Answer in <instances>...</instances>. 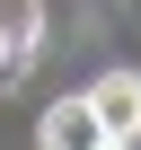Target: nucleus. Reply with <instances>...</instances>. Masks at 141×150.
Returning a JSON list of instances; mask_svg holds the SVG:
<instances>
[{"instance_id":"obj_1","label":"nucleus","mask_w":141,"mask_h":150,"mask_svg":"<svg viewBox=\"0 0 141 150\" xmlns=\"http://www.w3.org/2000/svg\"><path fill=\"white\" fill-rule=\"evenodd\" d=\"M80 97H88V115H97L106 141H123V150L141 141V71H106V80H88Z\"/></svg>"},{"instance_id":"obj_2","label":"nucleus","mask_w":141,"mask_h":150,"mask_svg":"<svg viewBox=\"0 0 141 150\" xmlns=\"http://www.w3.org/2000/svg\"><path fill=\"white\" fill-rule=\"evenodd\" d=\"M35 141H44V150H106V132H97L88 97H53V106H44V124H35Z\"/></svg>"},{"instance_id":"obj_3","label":"nucleus","mask_w":141,"mask_h":150,"mask_svg":"<svg viewBox=\"0 0 141 150\" xmlns=\"http://www.w3.org/2000/svg\"><path fill=\"white\" fill-rule=\"evenodd\" d=\"M0 71H9V35H0Z\"/></svg>"},{"instance_id":"obj_4","label":"nucleus","mask_w":141,"mask_h":150,"mask_svg":"<svg viewBox=\"0 0 141 150\" xmlns=\"http://www.w3.org/2000/svg\"><path fill=\"white\" fill-rule=\"evenodd\" d=\"M106 150H123V141H106Z\"/></svg>"}]
</instances>
